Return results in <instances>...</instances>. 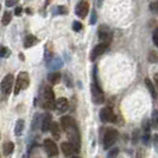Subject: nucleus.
Segmentation results:
<instances>
[{
	"label": "nucleus",
	"instance_id": "obj_23",
	"mask_svg": "<svg viewBox=\"0 0 158 158\" xmlns=\"http://www.w3.org/2000/svg\"><path fill=\"white\" fill-rule=\"evenodd\" d=\"M11 19H12V13L11 12H5L4 17H2V25H8Z\"/></svg>",
	"mask_w": 158,
	"mask_h": 158
},
{
	"label": "nucleus",
	"instance_id": "obj_12",
	"mask_svg": "<svg viewBox=\"0 0 158 158\" xmlns=\"http://www.w3.org/2000/svg\"><path fill=\"white\" fill-rule=\"evenodd\" d=\"M61 150L63 152V155L65 157H70L74 152H76L75 148L73 146V144H70L69 142H63L61 144Z\"/></svg>",
	"mask_w": 158,
	"mask_h": 158
},
{
	"label": "nucleus",
	"instance_id": "obj_10",
	"mask_svg": "<svg viewBox=\"0 0 158 158\" xmlns=\"http://www.w3.org/2000/svg\"><path fill=\"white\" fill-rule=\"evenodd\" d=\"M88 11H89V5H88L87 1H85V0L80 1L79 4L76 5V8H75V12H76V15L80 18H85L88 15Z\"/></svg>",
	"mask_w": 158,
	"mask_h": 158
},
{
	"label": "nucleus",
	"instance_id": "obj_27",
	"mask_svg": "<svg viewBox=\"0 0 158 158\" xmlns=\"http://www.w3.org/2000/svg\"><path fill=\"white\" fill-rule=\"evenodd\" d=\"M150 10L152 12L157 13L158 15V1H155V2H151L150 4Z\"/></svg>",
	"mask_w": 158,
	"mask_h": 158
},
{
	"label": "nucleus",
	"instance_id": "obj_9",
	"mask_svg": "<svg viewBox=\"0 0 158 158\" xmlns=\"http://www.w3.org/2000/svg\"><path fill=\"white\" fill-rule=\"evenodd\" d=\"M100 119L103 123H112V121H114L115 115H114L113 110H112L111 107H105V108H102L100 111Z\"/></svg>",
	"mask_w": 158,
	"mask_h": 158
},
{
	"label": "nucleus",
	"instance_id": "obj_15",
	"mask_svg": "<svg viewBox=\"0 0 158 158\" xmlns=\"http://www.w3.org/2000/svg\"><path fill=\"white\" fill-rule=\"evenodd\" d=\"M51 126H52L51 115H50V114H45V115L43 117V120H42V131H43V132L50 131Z\"/></svg>",
	"mask_w": 158,
	"mask_h": 158
},
{
	"label": "nucleus",
	"instance_id": "obj_24",
	"mask_svg": "<svg viewBox=\"0 0 158 158\" xmlns=\"http://www.w3.org/2000/svg\"><path fill=\"white\" fill-rule=\"evenodd\" d=\"M0 55H1V57H2V58H7L8 56L11 55V51L8 50L7 48L1 47V50H0Z\"/></svg>",
	"mask_w": 158,
	"mask_h": 158
},
{
	"label": "nucleus",
	"instance_id": "obj_5",
	"mask_svg": "<svg viewBox=\"0 0 158 158\" xmlns=\"http://www.w3.org/2000/svg\"><path fill=\"white\" fill-rule=\"evenodd\" d=\"M118 137H119V133L117 130H114V128H108L107 131H106V133L103 135V148L107 150V149H110L112 148L115 142L118 140Z\"/></svg>",
	"mask_w": 158,
	"mask_h": 158
},
{
	"label": "nucleus",
	"instance_id": "obj_26",
	"mask_svg": "<svg viewBox=\"0 0 158 158\" xmlns=\"http://www.w3.org/2000/svg\"><path fill=\"white\" fill-rule=\"evenodd\" d=\"M73 30L76 32H79L82 30V24L80 23V22H74L73 23Z\"/></svg>",
	"mask_w": 158,
	"mask_h": 158
},
{
	"label": "nucleus",
	"instance_id": "obj_16",
	"mask_svg": "<svg viewBox=\"0 0 158 158\" xmlns=\"http://www.w3.org/2000/svg\"><path fill=\"white\" fill-rule=\"evenodd\" d=\"M60 123H61V126H62V128H63L64 131L68 130L70 126H73V125L76 124L75 120L71 118V117H62L61 120H60Z\"/></svg>",
	"mask_w": 158,
	"mask_h": 158
},
{
	"label": "nucleus",
	"instance_id": "obj_21",
	"mask_svg": "<svg viewBox=\"0 0 158 158\" xmlns=\"http://www.w3.org/2000/svg\"><path fill=\"white\" fill-rule=\"evenodd\" d=\"M145 83H146V86H148V88H149V90H150L152 98L156 99V98H157V92H156V89H155V86L152 85V82H151L149 79H145Z\"/></svg>",
	"mask_w": 158,
	"mask_h": 158
},
{
	"label": "nucleus",
	"instance_id": "obj_6",
	"mask_svg": "<svg viewBox=\"0 0 158 158\" xmlns=\"http://www.w3.org/2000/svg\"><path fill=\"white\" fill-rule=\"evenodd\" d=\"M13 75L12 74H8L6 75L2 81H1V93L2 95H8L10 94V92L12 90V87H13Z\"/></svg>",
	"mask_w": 158,
	"mask_h": 158
},
{
	"label": "nucleus",
	"instance_id": "obj_37",
	"mask_svg": "<svg viewBox=\"0 0 158 158\" xmlns=\"http://www.w3.org/2000/svg\"><path fill=\"white\" fill-rule=\"evenodd\" d=\"M73 158H80V157H73Z\"/></svg>",
	"mask_w": 158,
	"mask_h": 158
},
{
	"label": "nucleus",
	"instance_id": "obj_30",
	"mask_svg": "<svg viewBox=\"0 0 158 158\" xmlns=\"http://www.w3.org/2000/svg\"><path fill=\"white\" fill-rule=\"evenodd\" d=\"M118 153H119L118 149H113V150H111V152L108 153V158H115Z\"/></svg>",
	"mask_w": 158,
	"mask_h": 158
},
{
	"label": "nucleus",
	"instance_id": "obj_31",
	"mask_svg": "<svg viewBox=\"0 0 158 158\" xmlns=\"http://www.w3.org/2000/svg\"><path fill=\"white\" fill-rule=\"evenodd\" d=\"M152 38H153V43L156 44L158 47V29L157 30H155V32H153V36H152Z\"/></svg>",
	"mask_w": 158,
	"mask_h": 158
},
{
	"label": "nucleus",
	"instance_id": "obj_20",
	"mask_svg": "<svg viewBox=\"0 0 158 158\" xmlns=\"http://www.w3.org/2000/svg\"><path fill=\"white\" fill-rule=\"evenodd\" d=\"M13 150H15V145H13V143L7 142V143H5V144H4V148H2L4 155L8 156V155H11V153L13 152Z\"/></svg>",
	"mask_w": 158,
	"mask_h": 158
},
{
	"label": "nucleus",
	"instance_id": "obj_2",
	"mask_svg": "<svg viewBox=\"0 0 158 158\" xmlns=\"http://www.w3.org/2000/svg\"><path fill=\"white\" fill-rule=\"evenodd\" d=\"M67 135H68V140L70 144H73V146L75 148L76 152L80 151V146H81V137H80V131L77 128V125H73L68 130H65Z\"/></svg>",
	"mask_w": 158,
	"mask_h": 158
},
{
	"label": "nucleus",
	"instance_id": "obj_36",
	"mask_svg": "<svg viewBox=\"0 0 158 158\" xmlns=\"http://www.w3.org/2000/svg\"><path fill=\"white\" fill-rule=\"evenodd\" d=\"M22 13V7H17L16 8V15H20Z\"/></svg>",
	"mask_w": 158,
	"mask_h": 158
},
{
	"label": "nucleus",
	"instance_id": "obj_35",
	"mask_svg": "<svg viewBox=\"0 0 158 158\" xmlns=\"http://www.w3.org/2000/svg\"><path fill=\"white\" fill-rule=\"evenodd\" d=\"M153 80H155V83H156V86H157V89H158V74H156V75H155Z\"/></svg>",
	"mask_w": 158,
	"mask_h": 158
},
{
	"label": "nucleus",
	"instance_id": "obj_33",
	"mask_svg": "<svg viewBox=\"0 0 158 158\" xmlns=\"http://www.w3.org/2000/svg\"><path fill=\"white\" fill-rule=\"evenodd\" d=\"M153 144H155V148H156V150L158 152V135H153Z\"/></svg>",
	"mask_w": 158,
	"mask_h": 158
},
{
	"label": "nucleus",
	"instance_id": "obj_14",
	"mask_svg": "<svg viewBox=\"0 0 158 158\" xmlns=\"http://www.w3.org/2000/svg\"><path fill=\"white\" fill-rule=\"evenodd\" d=\"M62 65H63L62 60H61L60 57H57V56H54L51 60L48 61V67H49L50 69H58V68H61Z\"/></svg>",
	"mask_w": 158,
	"mask_h": 158
},
{
	"label": "nucleus",
	"instance_id": "obj_3",
	"mask_svg": "<svg viewBox=\"0 0 158 158\" xmlns=\"http://www.w3.org/2000/svg\"><path fill=\"white\" fill-rule=\"evenodd\" d=\"M30 85V79H29V74L25 73V71H22L18 77H17L16 81V87H15V94L18 95L20 93V90H24L29 87Z\"/></svg>",
	"mask_w": 158,
	"mask_h": 158
},
{
	"label": "nucleus",
	"instance_id": "obj_19",
	"mask_svg": "<svg viewBox=\"0 0 158 158\" xmlns=\"http://www.w3.org/2000/svg\"><path fill=\"white\" fill-rule=\"evenodd\" d=\"M50 131H51V135L54 138L56 139H60V137H61V132H60V126H58V124L57 123H52V126L50 128Z\"/></svg>",
	"mask_w": 158,
	"mask_h": 158
},
{
	"label": "nucleus",
	"instance_id": "obj_22",
	"mask_svg": "<svg viewBox=\"0 0 158 158\" xmlns=\"http://www.w3.org/2000/svg\"><path fill=\"white\" fill-rule=\"evenodd\" d=\"M23 128H24V121H23V120H18V121H17V125H16V130H15V133H16V135H22Z\"/></svg>",
	"mask_w": 158,
	"mask_h": 158
},
{
	"label": "nucleus",
	"instance_id": "obj_18",
	"mask_svg": "<svg viewBox=\"0 0 158 158\" xmlns=\"http://www.w3.org/2000/svg\"><path fill=\"white\" fill-rule=\"evenodd\" d=\"M48 81H49L50 83H52V85L58 83V82L61 81V74H60V73H57V71L49 74V75H48Z\"/></svg>",
	"mask_w": 158,
	"mask_h": 158
},
{
	"label": "nucleus",
	"instance_id": "obj_11",
	"mask_svg": "<svg viewBox=\"0 0 158 158\" xmlns=\"http://www.w3.org/2000/svg\"><path fill=\"white\" fill-rule=\"evenodd\" d=\"M107 48H108V44H106V43H99L96 47H94L93 49V51H92V54H90V60L92 61H94L95 58H98L99 56H101L107 50Z\"/></svg>",
	"mask_w": 158,
	"mask_h": 158
},
{
	"label": "nucleus",
	"instance_id": "obj_8",
	"mask_svg": "<svg viewBox=\"0 0 158 158\" xmlns=\"http://www.w3.org/2000/svg\"><path fill=\"white\" fill-rule=\"evenodd\" d=\"M112 31L107 27V26H100L99 29V38L101 40V43H106V44H110L112 40Z\"/></svg>",
	"mask_w": 158,
	"mask_h": 158
},
{
	"label": "nucleus",
	"instance_id": "obj_7",
	"mask_svg": "<svg viewBox=\"0 0 158 158\" xmlns=\"http://www.w3.org/2000/svg\"><path fill=\"white\" fill-rule=\"evenodd\" d=\"M43 145H44V150L49 157H55L58 155V148L52 139H45Z\"/></svg>",
	"mask_w": 158,
	"mask_h": 158
},
{
	"label": "nucleus",
	"instance_id": "obj_17",
	"mask_svg": "<svg viewBox=\"0 0 158 158\" xmlns=\"http://www.w3.org/2000/svg\"><path fill=\"white\" fill-rule=\"evenodd\" d=\"M37 43H38L37 37H35V36H32V35H29V36H26V37H25V40H24V47L31 48V47H33L35 44H37Z\"/></svg>",
	"mask_w": 158,
	"mask_h": 158
},
{
	"label": "nucleus",
	"instance_id": "obj_34",
	"mask_svg": "<svg viewBox=\"0 0 158 158\" xmlns=\"http://www.w3.org/2000/svg\"><path fill=\"white\" fill-rule=\"evenodd\" d=\"M102 2H103V0H95V4H96V6H98V7H101Z\"/></svg>",
	"mask_w": 158,
	"mask_h": 158
},
{
	"label": "nucleus",
	"instance_id": "obj_28",
	"mask_svg": "<svg viewBox=\"0 0 158 158\" xmlns=\"http://www.w3.org/2000/svg\"><path fill=\"white\" fill-rule=\"evenodd\" d=\"M152 123V127H157L158 126V117H157V112H153V119L151 120Z\"/></svg>",
	"mask_w": 158,
	"mask_h": 158
},
{
	"label": "nucleus",
	"instance_id": "obj_13",
	"mask_svg": "<svg viewBox=\"0 0 158 158\" xmlns=\"http://www.w3.org/2000/svg\"><path fill=\"white\" fill-rule=\"evenodd\" d=\"M55 110L58 112H65L68 110V100L65 98H60L56 100Z\"/></svg>",
	"mask_w": 158,
	"mask_h": 158
},
{
	"label": "nucleus",
	"instance_id": "obj_1",
	"mask_svg": "<svg viewBox=\"0 0 158 158\" xmlns=\"http://www.w3.org/2000/svg\"><path fill=\"white\" fill-rule=\"evenodd\" d=\"M40 103H42V107L45 108V110H54L55 108V95H54V90L52 88L45 86L42 94H40Z\"/></svg>",
	"mask_w": 158,
	"mask_h": 158
},
{
	"label": "nucleus",
	"instance_id": "obj_29",
	"mask_svg": "<svg viewBox=\"0 0 158 158\" xmlns=\"http://www.w3.org/2000/svg\"><path fill=\"white\" fill-rule=\"evenodd\" d=\"M18 1H19V0H6V1H5V4H6V6H7V7H13Z\"/></svg>",
	"mask_w": 158,
	"mask_h": 158
},
{
	"label": "nucleus",
	"instance_id": "obj_32",
	"mask_svg": "<svg viewBox=\"0 0 158 158\" xmlns=\"http://www.w3.org/2000/svg\"><path fill=\"white\" fill-rule=\"evenodd\" d=\"M89 23H90V24L96 23V12H95V11H93V12H92V16H90V20H89Z\"/></svg>",
	"mask_w": 158,
	"mask_h": 158
},
{
	"label": "nucleus",
	"instance_id": "obj_4",
	"mask_svg": "<svg viewBox=\"0 0 158 158\" xmlns=\"http://www.w3.org/2000/svg\"><path fill=\"white\" fill-rule=\"evenodd\" d=\"M92 100H93L96 105H101V103L105 101V94H103L100 85L98 83L96 76H95L94 82L92 83Z\"/></svg>",
	"mask_w": 158,
	"mask_h": 158
},
{
	"label": "nucleus",
	"instance_id": "obj_25",
	"mask_svg": "<svg viewBox=\"0 0 158 158\" xmlns=\"http://www.w3.org/2000/svg\"><path fill=\"white\" fill-rule=\"evenodd\" d=\"M67 12H68V11H67V7H64V6H58V7L54 11L55 15H64V13H67Z\"/></svg>",
	"mask_w": 158,
	"mask_h": 158
}]
</instances>
